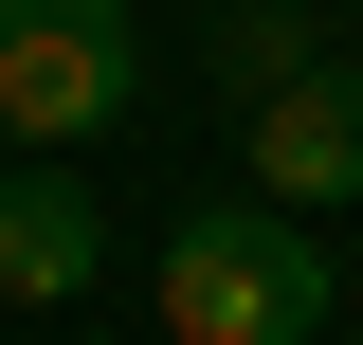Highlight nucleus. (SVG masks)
Returning a JSON list of instances; mask_svg holds the SVG:
<instances>
[{
	"instance_id": "nucleus-6",
	"label": "nucleus",
	"mask_w": 363,
	"mask_h": 345,
	"mask_svg": "<svg viewBox=\"0 0 363 345\" xmlns=\"http://www.w3.org/2000/svg\"><path fill=\"white\" fill-rule=\"evenodd\" d=\"M345 327H363V236H345Z\"/></svg>"
},
{
	"instance_id": "nucleus-5",
	"label": "nucleus",
	"mask_w": 363,
	"mask_h": 345,
	"mask_svg": "<svg viewBox=\"0 0 363 345\" xmlns=\"http://www.w3.org/2000/svg\"><path fill=\"white\" fill-rule=\"evenodd\" d=\"M218 73H236V91H291V73H309V55H291V0H236V37H218Z\"/></svg>"
},
{
	"instance_id": "nucleus-1",
	"label": "nucleus",
	"mask_w": 363,
	"mask_h": 345,
	"mask_svg": "<svg viewBox=\"0 0 363 345\" xmlns=\"http://www.w3.org/2000/svg\"><path fill=\"white\" fill-rule=\"evenodd\" d=\"M327 309H345V255H327V218L291 200H200L164 236V345H327Z\"/></svg>"
},
{
	"instance_id": "nucleus-2",
	"label": "nucleus",
	"mask_w": 363,
	"mask_h": 345,
	"mask_svg": "<svg viewBox=\"0 0 363 345\" xmlns=\"http://www.w3.org/2000/svg\"><path fill=\"white\" fill-rule=\"evenodd\" d=\"M145 109V18L128 0H0V128L18 146H91Z\"/></svg>"
},
{
	"instance_id": "nucleus-3",
	"label": "nucleus",
	"mask_w": 363,
	"mask_h": 345,
	"mask_svg": "<svg viewBox=\"0 0 363 345\" xmlns=\"http://www.w3.org/2000/svg\"><path fill=\"white\" fill-rule=\"evenodd\" d=\"M255 200L363 218V73H345V55H309L291 91H255Z\"/></svg>"
},
{
	"instance_id": "nucleus-4",
	"label": "nucleus",
	"mask_w": 363,
	"mask_h": 345,
	"mask_svg": "<svg viewBox=\"0 0 363 345\" xmlns=\"http://www.w3.org/2000/svg\"><path fill=\"white\" fill-rule=\"evenodd\" d=\"M91 273H109V218H91V182L18 164V182H0V309H73Z\"/></svg>"
},
{
	"instance_id": "nucleus-7",
	"label": "nucleus",
	"mask_w": 363,
	"mask_h": 345,
	"mask_svg": "<svg viewBox=\"0 0 363 345\" xmlns=\"http://www.w3.org/2000/svg\"><path fill=\"white\" fill-rule=\"evenodd\" d=\"M345 345H363V327H345Z\"/></svg>"
}]
</instances>
